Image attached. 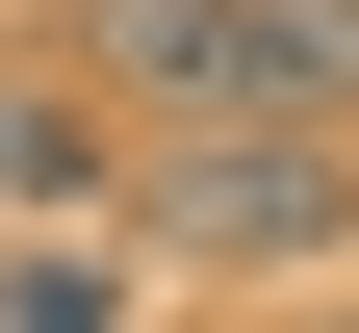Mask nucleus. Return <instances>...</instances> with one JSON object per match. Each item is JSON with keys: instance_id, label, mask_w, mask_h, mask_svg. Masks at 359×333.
<instances>
[{"instance_id": "f03ea898", "label": "nucleus", "mask_w": 359, "mask_h": 333, "mask_svg": "<svg viewBox=\"0 0 359 333\" xmlns=\"http://www.w3.org/2000/svg\"><path fill=\"white\" fill-rule=\"evenodd\" d=\"M128 205H154V257H231V282L359 257V154H308V128H180V154H128Z\"/></svg>"}, {"instance_id": "7ed1b4c3", "label": "nucleus", "mask_w": 359, "mask_h": 333, "mask_svg": "<svg viewBox=\"0 0 359 333\" xmlns=\"http://www.w3.org/2000/svg\"><path fill=\"white\" fill-rule=\"evenodd\" d=\"M103 179H128V154H103L77 103H0V205H103Z\"/></svg>"}, {"instance_id": "20e7f679", "label": "nucleus", "mask_w": 359, "mask_h": 333, "mask_svg": "<svg viewBox=\"0 0 359 333\" xmlns=\"http://www.w3.org/2000/svg\"><path fill=\"white\" fill-rule=\"evenodd\" d=\"M0 333H103V257H26V282H0Z\"/></svg>"}, {"instance_id": "f257e3e1", "label": "nucleus", "mask_w": 359, "mask_h": 333, "mask_svg": "<svg viewBox=\"0 0 359 333\" xmlns=\"http://www.w3.org/2000/svg\"><path fill=\"white\" fill-rule=\"evenodd\" d=\"M77 77L103 103L180 128H308V154H359V0H77Z\"/></svg>"}]
</instances>
